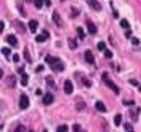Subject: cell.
Here are the masks:
<instances>
[{
	"mask_svg": "<svg viewBox=\"0 0 141 132\" xmlns=\"http://www.w3.org/2000/svg\"><path fill=\"white\" fill-rule=\"evenodd\" d=\"M44 61H46V64H49V65H51V69L54 70V72H62V70H63V62H62L59 57L46 56V57H44Z\"/></svg>",
	"mask_w": 141,
	"mask_h": 132,
	"instance_id": "6da1fadb",
	"label": "cell"
},
{
	"mask_svg": "<svg viewBox=\"0 0 141 132\" xmlns=\"http://www.w3.org/2000/svg\"><path fill=\"white\" fill-rule=\"evenodd\" d=\"M103 81H105V85H106V86H108V88L111 89V91H114L116 94H119V92H121L119 86H116L114 83H113V81H111L109 78H108V73H103Z\"/></svg>",
	"mask_w": 141,
	"mask_h": 132,
	"instance_id": "7a4b0ae2",
	"label": "cell"
},
{
	"mask_svg": "<svg viewBox=\"0 0 141 132\" xmlns=\"http://www.w3.org/2000/svg\"><path fill=\"white\" fill-rule=\"evenodd\" d=\"M29 105H30V100H29V97H27L26 94H22L21 97H19V107H21L22 110H26Z\"/></svg>",
	"mask_w": 141,
	"mask_h": 132,
	"instance_id": "3957f363",
	"label": "cell"
},
{
	"mask_svg": "<svg viewBox=\"0 0 141 132\" xmlns=\"http://www.w3.org/2000/svg\"><path fill=\"white\" fill-rule=\"evenodd\" d=\"M86 26H87V30H89V34H92V35L97 34V26H95V24H93L90 19L86 21Z\"/></svg>",
	"mask_w": 141,
	"mask_h": 132,
	"instance_id": "277c9868",
	"label": "cell"
},
{
	"mask_svg": "<svg viewBox=\"0 0 141 132\" xmlns=\"http://www.w3.org/2000/svg\"><path fill=\"white\" fill-rule=\"evenodd\" d=\"M87 3H89V7L92 10H95V11H100L102 10V5H100L98 0H87Z\"/></svg>",
	"mask_w": 141,
	"mask_h": 132,
	"instance_id": "5b68a950",
	"label": "cell"
},
{
	"mask_svg": "<svg viewBox=\"0 0 141 132\" xmlns=\"http://www.w3.org/2000/svg\"><path fill=\"white\" fill-rule=\"evenodd\" d=\"M48 38H49V32H48V30H44L43 34L37 35V38H35V40H37V43H43V41H44V40H48Z\"/></svg>",
	"mask_w": 141,
	"mask_h": 132,
	"instance_id": "8992f818",
	"label": "cell"
},
{
	"mask_svg": "<svg viewBox=\"0 0 141 132\" xmlns=\"http://www.w3.org/2000/svg\"><path fill=\"white\" fill-rule=\"evenodd\" d=\"M54 102V95L52 94H43V104L44 105H51Z\"/></svg>",
	"mask_w": 141,
	"mask_h": 132,
	"instance_id": "52a82bcc",
	"label": "cell"
},
{
	"mask_svg": "<svg viewBox=\"0 0 141 132\" xmlns=\"http://www.w3.org/2000/svg\"><path fill=\"white\" fill-rule=\"evenodd\" d=\"M63 89H65V94H72L73 92V83L70 80H67L65 85H63Z\"/></svg>",
	"mask_w": 141,
	"mask_h": 132,
	"instance_id": "ba28073f",
	"label": "cell"
},
{
	"mask_svg": "<svg viewBox=\"0 0 141 132\" xmlns=\"http://www.w3.org/2000/svg\"><path fill=\"white\" fill-rule=\"evenodd\" d=\"M52 19H54V22H56V26H59V27L62 26V21H60V14H59L57 11H54V13H52Z\"/></svg>",
	"mask_w": 141,
	"mask_h": 132,
	"instance_id": "9c48e42d",
	"label": "cell"
},
{
	"mask_svg": "<svg viewBox=\"0 0 141 132\" xmlns=\"http://www.w3.org/2000/svg\"><path fill=\"white\" fill-rule=\"evenodd\" d=\"M7 41H8L11 46H17V38L14 37V35H8V37H7Z\"/></svg>",
	"mask_w": 141,
	"mask_h": 132,
	"instance_id": "30bf717a",
	"label": "cell"
},
{
	"mask_svg": "<svg viewBox=\"0 0 141 132\" xmlns=\"http://www.w3.org/2000/svg\"><path fill=\"white\" fill-rule=\"evenodd\" d=\"M29 29H30V32H35L38 29V22L35 21V19H32V21H29Z\"/></svg>",
	"mask_w": 141,
	"mask_h": 132,
	"instance_id": "8fae6325",
	"label": "cell"
},
{
	"mask_svg": "<svg viewBox=\"0 0 141 132\" xmlns=\"http://www.w3.org/2000/svg\"><path fill=\"white\" fill-rule=\"evenodd\" d=\"M95 108H97L98 111H102V113H105V111H106V107H105V104H103V102H97V104H95Z\"/></svg>",
	"mask_w": 141,
	"mask_h": 132,
	"instance_id": "7c38bea8",
	"label": "cell"
},
{
	"mask_svg": "<svg viewBox=\"0 0 141 132\" xmlns=\"http://www.w3.org/2000/svg\"><path fill=\"white\" fill-rule=\"evenodd\" d=\"M84 56H86V61L89 62V64H93V56H92V53H90V51H86V53H84Z\"/></svg>",
	"mask_w": 141,
	"mask_h": 132,
	"instance_id": "4fadbf2b",
	"label": "cell"
},
{
	"mask_svg": "<svg viewBox=\"0 0 141 132\" xmlns=\"http://www.w3.org/2000/svg\"><path fill=\"white\" fill-rule=\"evenodd\" d=\"M84 102L83 100H81V99H78V100H76V110H78V111H81V110H84Z\"/></svg>",
	"mask_w": 141,
	"mask_h": 132,
	"instance_id": "5bb4252c",
	"label": "cell"
},
{
	"mask_svg": "<svg viewBox=\"0 0 141 132\" xmlns=\"http://www.w3.org/2000/svg\"><path fill=\"white\" fill-rule=\"evenodd\" d=\"M14 85H16V80H14V76H8V78H7V86H10V88L13 86V88H14Z\"/></svg>",
	"mask_w": 141,
	"mask_h": 132,
	"instance_id": "9a60e30c",
	"label": "cell"
},
{
	"mask_svg": "<svg viewBox=\"0 0 141 132\" xmlns=\"http://www.w3.org/2000/svg\"><path fill=\"white\" fill-rule=\"evenodd\" d=\"M138 113H139V107H135V108H132V118H133V121H136Z\"/></svg>",
	"mask_w": 141,
	"mask_h": 132,
	"instance_id": "2e32d148",
	"label": "cell"
},
{
	"mask_svg": "<svg viewBox=\"0 0 141 132\" xmlns=\"http://www.w3.org/2000/svg\"><path fill=\"white\" fill-rule=\"evenodd\" d=\"M76 32H78V37H79L81 40H83V38L86 37V34H84V29H83V27H78V29H76Z\"/></svg>",
	"mask_w": 141,
	"mask_h": 132,
	"instance_id": "e0dca14e",
	"label": "cell"
},
{
	"mask_svg": "<svg viewBox=\"0 0 141 132\" xmlns=\"http://www.w3.org/2000/svg\"><path fill=\"white\" fill-rule=\"evenodd\" d=\"M121 123H122V115H119V113H117V115L114 116V124H116V126H119Z\"/></svg>",
	"mask_w": 141,
	"mask_h": 132,
	"instance_id": "ac0fdd59",
	"label": "cell"
},
{
	"mask_svg": "<svg viewBox=\"0 0 141 132\" xmlns=\"http://www.w3.org/2000/svg\"><path fill=\"white\" fill-rule=\"evenodd\" d=\"M33 3H35V7H37V8H41L43 3H44V0H33Z\"/></svg>",
	"mask_w": 141,
	"mask_h": 132,
	"instance_id": "d6986e66",
	"label": "cell"
},
{
	"mask_svg": "<svg viewBox=\"0 0 141 132\" xmlns=\"http://www.w3.org/2000/svg\"><path fill=\"white\" fill-rule=\"evenodd\" d=\"M57 130L59 132H65V130H68V126L67 124H62V126H59V127H57Z\"/></svg>",
	"mask_w": 141,
	"mask_h": 132,
	"instance_id": "ffe728a7",
	"label": "cell"
},
{
	"mask_svg": "<svg viewBox=\"0 0 141 132\" xmlns=\"http://www.w3.org/2000/svg\"><path fill=\"white\" fill-rule=\"evenodd\" d=\"M68 43H70V48H72V50H75V48H76V45H78V43H76V41H75L73 38H68Z\"/></svg>",
	"mask_w": 141,
	"mask_h": 132,
	"instance_id": "44dd1931",
	"label": "cell"
},
{
	"mask_svg": "<svg viewBox=\"0 0 141 132\" xmlns=\"http://www.w3.org/2000/svg\"><path fill=\"white\" fill-rule=\"evenodd\" d=\"M121 27H124V29H128V27H130V24H128V21L122 19V21H121Z\"/></svg>",
	"mask_w": 141,
	"mask_h": 132,
	"instance_id": "7402d4cb",
	"label": "cell"
},
{
	"mask_svg": "<svg viewBox=\"0 0 141 132\" xmlns=\"http://www.w3.org/2000/svg\"><path fill=\"white\" fill-rule=\"evenodd\" d=\"M97 48H98V50H100V51H105V50H106V45H105V43H103V41H100V43L97 45Z\"/></svg>",
	"mask_w": 141,
	"mask_h": 132,
	"instance_id": "603a6c76",
	"label": "cell"
},
{
	"mask_svg": "<svg viewBox=\"0 0 141 132\" xmlns=\"http://www.w3.org/2000/svg\"><path fill=\"white\" fill-rule=\"evenodd\" d=\"M103 53H105V57H106V59H111V57H113V53H111L109 50H105Z\"/></svg>",
	"mask_w": 141,
	"mask_h": 132,
	"instance_id": "cb8c5ba5",
	"label": "cell"
},
{
	"mask_svg": "<svg viewBox=\"0 0 141 132\" xmlns=\"http://www.w3.org/2000/svg\"><path fill=\"white\" fill-rule=\"evenodd\" d=\"M22 130H27L26 126H17V127L14 129V132H22Z\"/></svg>",
	"mask_w": 141,
	"mask_h": 132,
	"instance_id": "d4e9b609",
	"label": "cell"
},
{
	"mask_svg": "<svg viewBox=\"0 0 141 132\" xmlns=\"http://www.w3.org/2000/svg\"><path fill=\"white\" fill-rule=\"evenodd\" d=\"M46 83H48L49 88H54V80H51V78H46Z\"/></svg>",
	"mask_w": 141,
	"mask_h": 132,
	"instance_id": "484cf974",
	"label": "cell"
},
{
	"mask_svg": "<svg viewBox=\"0 0 141 132\" xmlns=\"http://www.w3.org/2000/svg\"><path fill=\"white\" fill-rule=\"evenodd\" d=\"M27 80H29V76L24 73V75H22V81H21V83H22V86H26V85H27Z\"/></svg>",
	"mask_w": 141,
	"mask_h": 132,
	"instance_id": "4316f807",
	"label": "cell"
},
{
	"mask_svg": "<svg viewBox=\"0 0 141 132\" xmlns=\"http://www.w3.org/2000/svg\"><path fill=\"white\" fill-rule=\"evenodd\" d=\"M124 127H125V130H133V126H132L130 123H127V124L124 126Z\"/></svg>",
	"mask_w": 141,
	"mask_h": 132,
	"instance_id": "83f0119b",
	"label": "cell"
},
{
	"mask_svg": "<svg viewBox=\"0 0 141 132\" xmlns=\"http://www.w3.org/2000/svg\"><path fill=\"white\" fill-rule=\"evenodd\" d=\"M2 53H3L5 56H10V48H3V50H2Z\"/></svg>",
	"mask_w": 141,
	"mask_h": 132,
	"instance_id": "f1b7e54d",
	"label": "cell"
},
{
	"mask_svg": "<svg viewBox=\"0 0 141 132\" xmlns=\"http://www.w3.org/2000/svg\"><path fill=\"white\" fill-rule=\"evenodd\" d=\"M132 43H133L135 46H138V45H139V40H138V38H133V37H132Z\"/></svg>",
	"mask_w": 141,
	"mask_h": 132,
	"instance_id": "f546056e",
	"label": "cell"
},
{
	"mask_svg": "<svg viewBox=\"0 0 141 132\" xmlns=\"http://www.w3.org/2000/svg\"><path fill=\"white\" fill-rule=\"evenodd\" d=\"M16 26H17V27H19V29H21V32H26V30H24V29H26V27H24V26H22V24H21V22H16Z\"/></svg>",
	"mask_w": 141,
	"mask_h": 132,
	"instance_id": "4dcf8cb0",
	"label": "cell"
},
{
	"mask_svg": "<svg viewBox=\"0 0 141 132\" xmlns=\"http://www.w3.org/2000/svg\"><path fill=\"white\" fill-rule=\"evenodd\" d=\"M73 130H81V126L79 124H73Z\"/></svg>",
	"mask_w": 141,
	"mask_h": 132,
	"instance_id": "1f68e13d",
	"label": "cell"
},
{
	"mask_svg": "<svg viewBox=\"0 0 141 132\" xmlns=\"http://www.w3.org/2000/svg\"><path fill=\"white\" fill-rule=\"evenodd\" d=\"M125 35H127V38H132V32L128 30V29H127V30H125Z\"/></svg>",
	"mask_w": 141,
	"mask_h": 132,
	"instance_id": "d6a6232c",
	"label": "cell"
},
{
	"mask_svg": "<svg viewBox=\"0 0 141 132\" xmlns=\"http://www.w3.org/2000/svg\"><path fill=\"white\" fill-rule=\"evenodd\" d=\"M13 61L17 62V61H19V56H17V54H13Z\"/></svg>",
	"mask_w": 141,
	"mask_h": 132,
	"instance_id": "836d02e7",
	"label": "cell"
},
{
	"mask_svg": "<svg viewBox=\"0 0 141 132\" xmlns=\"http://www.w3.org/2000/svg\"><path fill=\"white\" fill-rule=\"evenodd\" d=\"M43 70H44L43 65H38V67H37V72H43Z\"/></svg>",
	"mask_w": 141,
	"mask_h": 132,
	"instance_id": "e575fe53",
	"label": "cell"
},
{
	"mask_svg": "<svg viewBox=\"0 0 141 132\" xmlns=\"http://www.w3.org/2000/svg\"><path fill=\"white\" fill-rule=\"evenodd\" d=\"M26 2H33V0H26Z\"/></svg>",
	"mask_w": 141,
	"mask_h": 132,
	"instance_id": "d590c367",
	"label": "cell"
},
{
	"mask_svg": "<svg viewBox=\"0 0 141 132\" xmlns=\"http://www.w3.org/2000/svg\"><path fill=\"white\" fill-rule=\"evenodd\" d=\"M62 2H65V0H62Z\"/></svg>",
	"mask_w": 141,
	"mask_h": 132,
	"instance_id": "8d00e7d4",
	"label": "cell"
}]
</instances>
